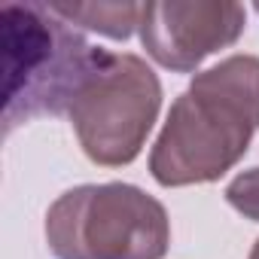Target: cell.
<instances>
[{
	"label": "cell",
	"instance_id": "7a4b0ae2",
	"mask_svg": "<svg viewBox=\"0 0 259 259\" xmlns=\"http://www.w3.org/2000/svg\"><path fill=\"white\" fill-rule=\"evenodd\" d=\"M101 46L85 43L73 25L40 4L4 7V128L37 116L67 113L70 98L92 70Z\"/></svg>",
	"mask_w": 259,
	"mask_h": 259
},
{
	"label": "cell",
	"instance_id": "9c48e42d",
	"mask_svg": "<svg viewBox=\"0 0 259 259\" xmlns=\"http://www.w3.org/2000/svg\"><path fill=\"white\" fill-rule=\"evenodd\" d=\"M256 10H259V7H256Z\"/></svg>",
	"mask_w": 259,
	"mask_h": 259
},
{
	"label": "cell",
	"instance_id": "5b68a950",
	"mask_svg": "<svg viewBox=\"0 0 259 259\" xmlns=\"http://www.w3.org/2000/svg\"><path fill=\"white\" fill-rule=\"evenodd\" d=\"M247 10L229 0H156L141 10V43L147 55L174 73H192L220 49L238 43Z\"/></svg>",
	"mask_w": 259,
	"mask_h": 259
},
{
	"label": "cell",
	"instance_id": "52a82bcc",
	"mask_svg": "<svg viewBox=\"0 0 259 259\" xmlns=\"http://www.w3.org/2000/svg\"><path fill=\"white\" fill-rule=\"evenodd\" d=\"M226 201L247 220L259 223V165L241 171L229 186H226Z\"/></svg>",
	"mask_w": 259,
	"mask_h": 259
},
{
	"label": "cell",
	"instance_id": "8992f818",
	"mask_svg": "<svg viewBox=\"0 0 259 259\" xmlns=\"http://www.w3.org/2000/svg\"><path fill=\"white\" fill-rule=\"evenodd\" d=\"M55 16H61L67 25H79L85 31L104 34L110 40H128L135 34V28L141 25V10L144 4H67V0H55L46 4Z\"/></svg>",
	"mask_w": 259,
	"mask_h": 259
},
{
	"label": "cell",
	"instance_id": "277c9868",
	"mask_svg": "<svg viewBox=\"0 0 259 259\" xmlns=\"http://www.w3.org/2000/svg\"><path fill=\"white\" fill-rule=\"evenodd\" d=\"M159 110L162 82L156 70L141 55L101 49L70 98L67 116L82 153L95 165L122 168L141 156Z\"/></svg>",
	"mask_w": 259,
	"mask_h": 259
},
{
	"label": "cell",
	"instance_id": "6da1fadb",
	"mask_svg": "<svg viewBox=\"0 0 259 259\" xmlns=\"http://www.w3.org/2000/svg\"><path fill=\"white\" fill-rule=\"evenodd\" d=\"M259 132V58L229 55L198 70L168 110L150 153L159 186L213 183L232 171Z\"/></svg>",
	"mask_w": 259,
	"mask_h": 259
},
{
	"label": "cell",
	"instance_id": "ba28073f",
	"mask_svg": "<svg viewBox=\"0 0 259 259\" xmlns=\"http://www.w3.org/2000/svg\"><path fill=\"white\" fill-rule=\"evenodd\" d=\"M247 259H259V238H256V244L250 247V256H247Z\"/></svg>",
	"mask_w": 259,
	"mask_h": 259
},
{
	"label": "cell",
	"instance_id": "3957f363",
	"mask_svg": "<svg viewBox=\"0 0 259 259\" xmlns=\"http://www.w3.org/2000/svg\"><path fill=\"white\" fill-rule=\"evenodd\" d=\"M55 259H162L171 220L159 198L132 183H82L46 210Z\"/></svg>",
	"mask_w": 259,
	"mask_h": 259
}]
</instances>
